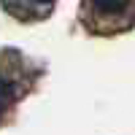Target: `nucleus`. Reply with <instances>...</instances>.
Segmentation results:
<instances>
[{
	"label": "nucleus",
	"instance_id": "nucleus-2",
	"mask_svg": "<svg viewBox=\"0 0 135 135\" xmlns=\"http://www.w3.org/2000/svg\"><path fill=\"white\" fill-rule=\"evenodd\" d=\"M132 0H89V6L95 8V14H103V16H116L122 11L130 8Z\"/></svg>",
	"mask_w": 135,
	"mask_h": 135
},
{
	"label": "nucleus",
	"instance_id": "nucleus-1",
	"mask_svg": "<svg viewBox=\"0 0 135 135\" xmlns=\"http://www.w3.org/2000/svg\"><path fill=\"white\" fill-rule=\"evenodd\" d=\"M3 6L8 14L19 19H32V16H43L54 6V0H3Z\"/></svg>",
	"mask_w": 135,
	"mask_h": 135
}]
</instances>
